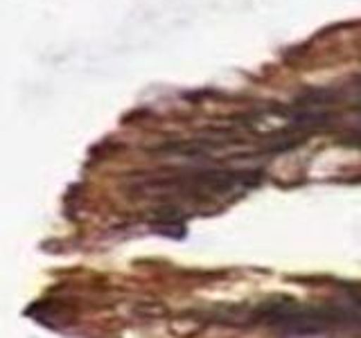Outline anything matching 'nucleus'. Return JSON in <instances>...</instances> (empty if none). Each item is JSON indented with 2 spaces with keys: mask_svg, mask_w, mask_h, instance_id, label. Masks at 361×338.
<instances>
[{
  "mask_svg": "<svg viewBox=\"0 0 361 338\" xmlns=\"http://www.w3.org/2000/svg\"><path fill=\"white\" fill-rule=\"evenodd\" d=\"M251 320L289 336H316L343 327H361V300L302 304L291 298L259 302Z\"/></svg>",
  "mask_w": 361,
  "mask_h": 338,
  "instance_id": "1",
  "label": "nucleus"
},
{
  "mask_svg": "<svg viewBox=\"0 0 361 338\" xmlns=\"http://www.w3.org/2000/svg\"><path fill=\"white\" fill-rule=\"evenodd\" d=\"M262 180V172L257 169H197L178 176L152 178L147 187H167V192L183 199H219L233 192H244Z\"/></svg>",
  "mask_w": 361,
  "mask_h": 338,
  "instance_id": "2",
  "label": "nucleus"
}]
</instances>
